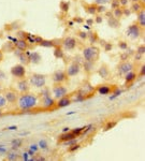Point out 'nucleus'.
Segmentation results:
<instances>
[{
  "label": "nucleus",
  "instance_id": "1",
  "mask_svg": "<svg viewBox=\"0 0 145 161\" xmlns=\"http://www.w3.org/2000/svg\"><path fill=\"white\" fill-rule=\"evenodd\" d=\"M16 104H17L18 110H21V111H31V110L36 109L38 106L39 98L37 95L28 91L19 95Z\"/></svg>",
  "mask_w": 145,
  "mask_h": 161
},
{
  "label": "nucleus",
  "instance_id": "2",
  "mask_svg": "<svg viewBox=\"0 0 145 161\" xmlns=\"http://www.w3.org/2000/svg\"><path fill=\"white\" fill-rule=\"evenodd\" d=\"M83 58L87 61L97 62L100 57V48L95 45H88L83 48Z\"/></svg>",
  "mask_w": 145,
  "mask_h": 161
},
{
  "label": "nucleus",
  "instance_id": "3",
  "mask_svg": "<svg viewBox=\"0 0 145 161\" xmlns=\"http://www.w3.org/2000/svg\"><path fill=\"white\" fill-rule=\"evenodd\" d=\"M56 105V100L50 95V90L47 88L41 91V106L43 110H52Z\"/></svg>",
  "mask_w": 145,
  "mask_h": 161
},
{
  "label": "nucleus",
  "instance_id": "4",
  "mask_svg": "<svg viewBox=\"0 0 145 161\" xmlns=\"http://www.w3.org/2000/svg\"><path fill=\"white\" fill-rule=\"evenodd\" d=\"M28 80L30 83V86H33L36 88H44L46 85V75L41 73H32L30 74Z\"/></svg>",
  "mask_w": 145,
  "mask_h": 161
},
{
  "label": "nucleus",
  "instance_id": "5",
  "mask_svg": "<svg viewBox=\"0 0 145 161\" xmlns=\"http://www.w3.org/2000/svg\"><path fill=\"white\" fill-rule=\"evenodd\" d=\"M11 72V75L15 79H24L26 76V73H27V70H26V67L22 63H17V65L13 66L10 70Z\"/></svg>",
  "mask_w": 145,
  "mask_h": 161
},
{
  "label": "nucleus",
  "instance_id": "6",
  "mask_svg": "<svg viewBox=\"0 0 145 161\" xmlns=\"http://www.w3.org/2000/svg\"><path fill=\"white\" fill-rule=\"evenodd\" d=\"M82 70V65L80 62L77 61H72L70 63L69 66H68L67 70H66V73L68 75V77H73V76H76V75L80 74V72H81Z\"/></svg>",
  "mask_w": 145,
  "mask_h": 161
},
{
  "label": "nucleus",
  "instance_id": "7",
  "mask_svg": "<svg viewBox=\"0 0 145 161\" xmlns=\"http://www.w3.org/2000/svg\"><path fill=\"white\" fill-rule=\"evenodd\" d=\"M52 94L55 100H58L68 95V89L62 84H55L52 88Z\"/></svg>",
  "mask_w": 145,
  "mask_h": 161
},
{
  "label": "nucleus",
  "instance_id": "8",
  "mask_svg": "<svg viewBox=\"0 0 145 161\" xmlns=\"http://www.w3.org/2000/svg\"><path fill=\"white\" fill-rule=\"evenodd\" d=\"M141 32H142V28L139 26V24H132L127 28V36L129 38H131L132 40H135V39L140 38L141 37Z\"/></svg>",
  "mask_w": 145,
  "mask_h": 161
},
{
  "label": "nucleus",
  "instance_id": "9",
  "mask_svg": "<svg viewBox=\"0 0 145 161\" xmlns=\"http://www.w3.org/2000/svg\"><path fill=\"white\" fill-rule=\"evenodd\" d=\"M52 80L54 82V84H62L68 80V75L65 70H56L53 72L52 74Z\"/></svg>",
  "mask_w": 145,
  "mask_h": 161
},
{
  "label": "nucleus",
  "instance_id": "10",
  "mask_svg": "<svg viewBox=\"0 0 145 161\" xmlns=\"http://www.w3.org/2000/svg\"><path fill=\"white\" fill-rule=\"evenodd\" d=\"M61 46L66 51H73L77 46V41L74 37H66L61 40Z\"/></svg>",
  "mask_w": 145,
  "mask_h": 161
},
{
  "label": "nucleus",
  "instance_id": "11",
  "mask_svg": "<svg viewBox=\"0 0 145 161\" xmlns=\"http://www.w3.org/2000/svg\"><path fill=\"white\" fill-rule=\"evenodd\" d=\"M3 96L8 103L16 104L19 95H18V91H16V90H14V89H6L3 91Z\"/></svg>",
  "mask_w": 145,
  "mask_h": 161
},
{
  "label": "nucleus",
  "instance_id": "12",
  "mask_svg": "<svg viewBox=\"0 0 145 161\" xmlns=\"http://www.w3.org/2000/svg\"><path fill=\"white\" fill-rule=\"evenodd\" d=\"M134 69V66L131 61H128V60H124L117 66V72L120 75H125L126 73H128L129 71H132Z\"/></svg>",
  "mask_w": 145,
  "mask_h": 161
},
{
  "label": "nucleus",
  "instance_id": "13",
  "mask_svg": "<svg viewBox=\"0 0 145 161\" xmlns=\"http://www.w3.org/2000/svg\"><path fill=\"white\" fill-rule=\"evenodd\" d=\"M16 88H17L19 94H25V92H28L30 90V83L25 77L24 79H19L17 83H16Z\"/></svg>",
  "mask_w": 145,
  "mask_h": 161
},
{
  "label": "nucleus",
  "instance_id": "14",
  "mask_svg": "<svg viewBox=\"0 0 145 161\" xmlns=\"http://www.w3.org/2000/svg\"><path fill=\"white\" fill-rule=\"evenodd\" d=\"M116 87H114V85H108V84H103V85H99L95 90L98 92L99 95H102V96H108L111 95Z\"/></svg>",
  "mask_w": 145,
  "mask_h": 161
},
{
  "label": "nucleus",
  "instance_id": "15",
  "mask_svg": "<svg viewBox=\"0 0 145 161\" xmlns=\"http://www.w3.org/2000/svg\"><path fill=\"white\" fill-rule=\"evenodd\" d=\"M98 74L101 79L110 80L111 79V72H110V68H109V66L105 65V63H102L98 69Z\"/></svg>",
  "mask_w": 145,
  "mask_h": 161
},
{
  "label": "nucleus",
  "instance_id": "16",
  "mask_svg": "<svg viewBox=\"0 0 145 161\" xmlns=\"http://www.w3.org/2000/svg\"><path fill=\"white\" fill-rule=\"evenodd\" d=\"M71 102H72L71 98H70V97L67 95V96H65V97H62V98H60V99L57 100L55 107H56V109H62V107L69 106L70 104H71Z\"/></svg>",
  "mask_w": 145,
  "mask_h": 161
},
{
  "label": "nucleus",
  "instance_id": "17",
  "mask_svg": "<svg viewBox=\"0 0 145 161\" xmlns=\"http://www.w3.org/2000/svg\"><path fill=\"white\" fill-rule=\"evenodd\" d=\"M28 55V59H29V62L33 63V65H38V63L41 62V55L39 54L38 52H32L30 54H27Z\"/></svg>",
  "mask_w": 145,
  "mask_h": 161
},
{
  "label": "nucleus",
  "instance_id": "18",
  "mask_svg": "<svg viewBox=\"0 0 145 161\" xmlns=\"http://www.w3.org/2000/svg\"><path fill=\"white\" fill-rule=\"evenodd\" d=\"M95 62L93 61H87V60H84L83 61V70L84 72H86L87 74H90V73L94 72L95 70Z\"/></svg>",
  "mask_w": 145,
  "mask_h": 161
},
{
  "label": "nucleus",
  "instance_id": "19",
  "mask_svg": "<svg viewBox=\"0 0 145 161\" xmlns=\"http://www.w3.org/2000/svg\"><path fill=\"white\" fill-rule=\"evenodd\" d=\"M15 48L18 51H22V52H26L28 50V43L26 40H18L15 42Z\"/></svg>",
  "mask_w": 145,
  "mask_h": 161
},
{
  "label": "nucleus",
  "instance_id": "20",
  "mask_svg": "<svg viewBox=\"0 0 145 161\" xmlns=\"http://www.w3.org/2000/svg\"><path fill=\"white\" fill-rule=\"evenodd\" d=\"M75 138H76V135L73 132H71V131L64 132L62 134H60V135L58 136V139H59L60 142H66V141H68V140H72V139H75Z\"/></svg>",
  "mask_w": 145,
  "mask_h": 161
},
{
  "label": "nucleus",
  "instance_id": "21",
  "mask_svg": "<svg viewBox=\"0 0 145 161\" xmlns=\"http://www.w3.org/2000/svg\"><path fill=\"white\" fill-rule=\"evenodd\" d=\"M137 76H138V74L133 71V70H132V71H129L125 74V83L126 84H131V83H133L135 80Z\"/></svg>",
  "mask_w": 145,
  "mask_h": 161
},
{
  "label": "nucleus",
  "instance_id": "22",
  "mask_svg": "<svg viewBox=\"0 0 145 161\" xmlns=\"http://www.w3.org/2000/svg\"><path fill=\"white\" fill-rule=\"evenodd\" d=\"M138 24H139V26L141 28L145 27V9H142L138 13Z\"/></svg>",
  "mask_w": 145,
  "mask_h": 161
},
{
  "label": "nucleus",
  "instance_id": "23",
  "mask_svg": "<svg viewBox=\"0 0 145 161\" xmlns=\"http://www.w3.org/2000/svg\"><path fill=\"white\" fill-rule=\"evenodd\" d=\"M54 56H55V58H57V59H62V58L65 57L64 48L60 47L59 45L55 46L54 47Z\"/></svg>",
  "mask_w": 145,
  "mask_h": 161
},
{
  "label": "nucleus",
  "instance_id": "24",
  "mask_svg": "<svg viewBox=\"0 0 145 161\" xmlns=\"http://www.w3.org/2000/svg\"><path fill=\"white\" fill-rule=\"evenodd\" d=\"M108 25L110 26L111 28H119L120 23L114 16H111V17H108Z\"/></svg>",
  "mask_w": 145,
  "mask_h": 161
},
{
  "label": "nucleus",
  "instance_id": "25",
  "mask_svg": "<svg viewBox=\"0 0 145 161\" xmlns=\"http://www.w3.org/2000/svg\"><path fill=\"white\" fill-rule=\"evenodd\" d=\"M39 45L42 46V47L51 48V47H55V46H57V43H55L54 40H44V39H43V40L39 43Z\"/></svg>",
  "mask_w": 145,
  "mask_h": 161
},
{
  "label": "nucleus",
  "instance_id": "26",
  "mask_svg": "<svg viewBox=\"0 0 145 161\" xmlns=\"http://www.w3.org/2000/svg\"><path fill=\"white\" fill-rule=\"evenodd\" d=\"M85 10L88 14H91V15H95L97 14V4L93 3V4H86L85 6Z\"/></svg>",
  "mask_w": 145,
  "mask_h": 161
},
{
  "label": "nucleus",
  "instance_id": "27",
  "mask_svg": "<svg viewBox=\"0 0 145 161\" xmlns=\"http://www.w3.org/2000/svg\"><path fill=\"white\" fill-rule=\"evenodd\" d=\"M7 160L9 161H16L18 160V154L16 152H14V149L12 152H9L7 154Z\"/></svg>",
  "mask_w": 145,
  "mask_h": 161
},
{
  "label": "nucleus",
  "instance_id": "28",
  "mask_svg": "<svg viewBox=\"0 0 145 161\" xmlns=\"http://www.w3.org/2000/svg\"><path fill=\"white\" fill-rule=\"evenodd\" d=\"M123 15H124V13H123V8L118 7V8L113 10V16H114L115 18L119 19V18L123 17Z\"/></svg>",
  "mask_w": 145,
  "mask_h": 161
},
{
  "label": "nucleus",
  "instance_id": "29",
  "mask_svg": "<svg viewBox=\"0 0 145 161\" xmlns=\"http://www.w3.org/2000/svg\"><path fill=\"white\" fill-rule=\"evenodd\" d=\"M142 9H144V7H142V4L140 2H133L131 6V12H135V13H139Z\"/></svg>",
  "mask_w": 145,
  "mask_h": 161
},
{
  "label": "nucleus",
  "instance_id": "30",
  "mask_svg": "<svg viewBox=\"0 0 145 161\" xmlns=\"http://www.w3.org/2000/svg\"><path fill=\"white\" fill-rule=\"evenodd\" d=\"M11 144H12V148H13V149H17V148H19L22 146L23 141H22V139H14L11 142Z\"/></svg>",
  "mask_w": 145,
  "mask_h": 161
},
{
  "label": "nucleus",
  "instance_id": "31",
  "mask_svg": "<svg viewBox=\"0 0 145 161\" xmlns=\"http://www.w3.org/2000/svg\"><path fill=\"white\" fill-rule=\"evenodd\" d=\"M38 146H39V148H40V149H46L47 146H48V143H47V141H46V140H44V139H42V140L39 141Z\"/></svg>",
  "mask_w": 145,
  "mask_h": 161
},
{
  "label": "nucleus",
  "instance_id": "32",
  "mask_svg": "<svg viewBox=\"0 0 145 161\" xmlns=\"http://www.w3.org/2000/svg\"><path fill=\"white\" fill-rule=\"evenodd\" d=\"M87 38H89V40H90L91 45H94V43H96V41L98 40V36H97V33H95V32L89 33Z\"/></svg>",
  "mask_w": 145,
  "mask_h": 161
},
{
  "label": "nucleus",
  "instance_id": "33",
  "mask_svg": "<svg viewBox=\"0 0 145 161\" xmlns=\"http://www.w3.org/2000/svg\"><path fill=\"white\" fill-rule=\"evenodd\" d=\"M8 102H7L6 98H4L3 94H0V109H3V107L7 106Z\"/></svg>",
  "mask_w": 145,
  "mask_h": 161
},
{
  "label": "nucleus",
  "instance_id": "34",
  "mask_svg": "<svg viewBox=\"0 0 145 161\" xmlns=\"http://www.w3.org/2000/svg\"><path fill=\"white\" fill-rule=\"evenodd\" d=\"M81 148V145L80 144H73V145H71V146H69V148H68V152H70V153H73V152H76L77 149H80Z\"/></svg>",
  "mask_w": 145,
  "mask_h": 161
},
{
  "label": "nucleus",
  "instance_id": "35",
  "mask_svg": "<svg viewBox=\"0 0 145 161\" xmlns=\"http://www.w3.org/2000/svg\"><path fill=\"white\" fill-rule=\"evenodd\" d=\"M117 125V121H109L108 124L105 125L104 127V130L108 131V130H111V129H113L114 127Z\"/></svg>",
  "mask_w": 145,
  "mask_h": 161
},
{
  "label": "nucleus",
  "instance_id": "36",
  "mask_svg": "<svg viewBox=\"0 0 145 161\" xmlns=\"http://www.w3.org/2000/svg\"><path fill=\"white\" fill-rule=\"evenodd\" d=\"M60 10L62 12H68L69 11V3L66 1H61L60 2Z\"/></svg>",
  "mask_w": 145,
  "mask_h": 161
},
{
  "label": "nucleus",
  "instance_id": "37",
  "mask_svg": "<svg viewBox=\"0 0 145 161\" xmlns=\"http://www.w3.org/2000/svg\"><path fill=\"white\" fill-rule=\"evenodd\" d=\"M17 36H18L19 40H26V39H27V37H28V33H26L25 31H18Z\"/></svg>",
  "mask_w": 145,
  "mask_h": 161
},
{
  "label": "nucleus",
  "instance_id": "38",
  "mask_svg": "<svg viewBox=\"0 0 145 161\" xmlns=\"http://www.w3.org/2000/svg\"><path fill=\"white\" fill-rule=\"evenodd\" d=\"M111 0H95V4L97 6H104L106 3H110Z\"/></svg>",
  "mask_w": 145,
  "mask_h": 161
},
{
  "label": "nucleus",
  "instance_id": "39",
  "mask_svg": "<svg viewBox=\"0 0 145 161\" xmlns=\"http://www.w3.org/2000/svg\"><path fill=\"white\" fill-rule=\"evenodd\" d=\"M62 143H64L65 146H71V145H73V144L77 143V141H76V138H75V139H72V140H68V141H66V142H62Z\"/></svg>",
  "mask_w": 145,
  "mask_h": 161
},
{
  "label": "nucleus",
  "instance_id": "40",
  "mask_svg": "<svg viewBox=\"0 0 145 161\" xmlns=\"http://www.w3.org/2000/svg\"><path fill=\"white\" fill-rule=\"evenodd\" d=\"M118 46H119V48L123 51H126L128 48V45L125 41H119V42H118Z\"/></svg>",
  "mask_w": 145,
  "mask_h": 161
},
{
  "label": "nucleus",
  "instance_id": "41",
  "mask_svg": "<svg viewBox=\"0 0 145 161\" xmlns=\"http://www.w3.org/2000/svg\"><path fill=\"white\" fill-rule=\"evenodd\" d=\"M110 3H111V8H112L113 10L119 7V1H118V0H111Z\"/></svg>",
  "mask_w": 145,
  "mask_h": 161
},
{
  "label": "nucleus",
  "instance_id": "42",
  "mask_svg": "<svg viewBox=\"0 0 145 161\" xmlns=\"http://www.w3.org/2000/svg\"><path fill=\"white\" fill-rule=\"evenodd\" d=\"M84 129H85V128H76V129H74V130H71V132H73L76 136H79L80 134L83 133Z\"/></svg>",
  "mask_w": 145,
  "mask_h": 161
},
{
  "label": "nucleus",
  "instance_id": "43",
  "mask_svg": "<svg viewBox=\"0 0 145 161\" xmlns=\"http://www.w3.org/2000/svg\"><path fill=\"white\" fill-rule=\"evenodd\" d=\"M137 52L139 55H144V53H145V46L144 44H142V45H140L139 47H138V50H137Z\"/></svg>",
  "mask_w": 145,
  "mask_h": 161
},
{
  "label": "nucleus",
  "instance_id": "44",
  "mask_svg": "<svg viewBox=\"0 0 145 161\" xmlns=\"http://www.w3.org/2000/svg\"><path fill=\"white\" fill-rule=\"evenodd\" d=\"M29 149H31V150H33L35 153H37L40 148H39V146L37 145V144H32V145H30V148H29Z\"/></svg>",
  "mask_w": 145,
  "mask_h": 161
},
{
  "label": "nucleus",
  "instance_id": "45",
  "mask_svg": "<svg viewBox=\"0 0 145 161\" xmlns=\"http://www.w3.org/2000/svg\"><path fill=\"white\" fill-rule=\"evenodd\" d=\"M23 160H25V161H27V160H33V158H31L30 156L28 155V153H25V154H23Z\"/></svg>",
  "mask_w": 145,
  "mask_h": 161
},
{
  "label": "nucleus",
  "instance_id": "46",
  "mask_svg": "<svg viewBox=\"0 0 145 161\" xmlns=\"http://www.w3.org/2000/svg\"><path fill=\"white\" fill-rule=\"evenodd\" d=\"M105 11V8L103 6H97V13H102Z\"/></svg>",
  "mask_w": 145,
  "mask_h": 161
},
{
  "label": "nucleus",
  "instance_id": "47",
  "mask_svg": "<svg viewBox=\"0 0 145 161\" xmlns=\"http://www.w3.org/2000/svg\"><path fill=\"white\" fill-rule=\"evenodd\" d=\"M7 80V74L2 71V70H0V82H1V80Z\"/></svg>",
  "mask_w": 145,
  "mask_h": 161
},
{
  "label": "nucleus",
  "instance_id": "48",
  "mask_svg": "<svg viewBox=\"0 0 145 161\" xmlns=\"http://www.w3.org/2000/svg\"><path fill=\"white\" fill-rule=\"evenodd\" d=\"M119 1V6L120 7H126L129 3V0H118Z\"/></svg>",
  "mask_w": 145,
  "mask_h": 161
},
{
  "label": "nucleus",
  "instance_id": "49",
  "mask_svg": "<svg viewBox=\"0 0 145 161\" xmlns=\"http://www.w3.org/2000/svg\"><path fill=\"white\" fill-rule=\"evenodd\" d=\"M79 37H81L82 39H87L88 35H87L85 31H79Z\"/></svg>",
  "mask_w": 145,
  "mask_h": 161
},
{
  "label": "nucleus",
  "instance_id": "50",
  "mask_svg": "<svg viewBox=\"0 0 145 161\" xmlns=\"http://www.w3.org/2000/svg\"><path fill=\"white\" fill-rule=\"evenodd\" d=\"M144 74H145V66L143 65V66L141 67V70H140L139 76H140V77H144Z\"/></svg>",
  "mask_w": 145,
  "mask_h": 161
},
{
  "label": "nucleus",
  "instance_id": "51",
  "mask_svg": "<svg viewBox=\"0 0 145 161\" xmlns=\"http://www.w3.org/2000/svg\"><path fill=\"white\" fill-rule=\"evenodd\" d=\"M112 47H113L112 43H105V51H106V52L112 50Z\"/></svg>",
  "mask_w": 145,
  "mask_h": 161
},
{
  "label": "nucleus",
  "instance_id": "52",
  "mask_svg": "<svg viewBox=\"0 0 145 161\" xmlns=\"http://www.w3.org/2000/svg\"><path fill=\"white\" fill-rule=\"evenodd\" d=\"M27 153H28V155H29V156H30V157H31V158H32V157H33V156H35V152H33V150H31V149H29V150H28V152H27Z\"/></svg>",
  "mask_w": 145,
  "mask_h": 161
},
{
  "label": "nucleus",
  "instance_id": "53",
  "mask_svg": "<svg viewBox=\"0 0 145 161\" xmlns=\"http://www.w3.org/2000/svg\"><path fill=\"white\" fill-rule=\"evenodd\" d=\"M0 153H7V148L2 147V146H0Z\"/></svg>",
  "mask_w": 145,
  "mask_h": 161
},
{
  "label": "nucleus",
  "instance_id": "54",
  "mask_svg": "<svg viewBox=\"0 0 145 161\" xmlns=\"http://www.w3.org/2000/svg\"><path fill=\"white\" fill-rule=\"evenodd\" d=\"M3 60V53H2V51H0V62Z\"/></svg>",
  "mask_w": 145,
  "mask_h": 161
},
{
  "label": "nucleus",
  "instance_id": "55",
  "mask_svg": "<svg viewBox=\"0 0 145 161\" xmlns=\"http://www.w3.org/2000/svg\"><path fill=\"white\" fill-rule=\"evenodd\" d=\"M16 129H17V127H16V126H12V127H9V128H8V130H16Z\"/></svg>",
  "mask_w": 145,
  "mask_h": 161
},
{
  "label": "nucleus",
  "instance_id": "56",
  "mask_svg": "<svg viewBox=\"0 0 145 161\" xmlns=\"http://www.w3.org/2000/svg\"><path fill=\"white\" fill-rule=\"evenodd\" d=\"M102 22V17L101 16H98V18H97V23H101Z\"/></svg>",
  "mask_w": 145,
  "mask_h": 161
},
{
  "label": "nucleus",
  "instance_id": "57",
  "mask_svg": "<svg viewBox=\"0 0 145 161\" xmlns=\"http://www.w3.org/2000/svg\"><path fill=\"white\" fill-rule=\"evenodd\" d=\"M62 131H64V132H68V131H70V128H65Z\"/></svg>",
  "mask_w": 145,
  "mask_h": 161
},
{
  "label": "nucleus",
  "instance_id": "58",
  "mask_svg": "<svg viewBox=\"0 0 145 161\" xmlns=\"http://www.w3.org/2000/svg\"><path fill=\"white\" fill-rule=\"evenodd\" d=\"M87 23H88V24H91V25H93V23H94V22L91 21V19H88V21H87Z\"/></svg>",
  "mask_w": 145,
  "mask_h": 161
},
{
  "label": "nucleus",
  "instance_id": "59",
  "mask_svg": "<svg viewBox=\"0 0 145 161\" xmlns=\"http://www.w3.org/2000/svg\"><path fill=\"white\" fill-rule=\"evenodd\" d=\"M2 115H3V112L1 111V109H0V117H1Z\"/></svg>",
  "mask_w": 145,
  "mask_h": 161
},
{
  "label": "nucleus",
  "instance_id": "60",
  "mask_svg": "<svg viewBox=\"0 0 145 161\" xmlns=\"http://www.w3.org/2000/svg\"><path fill=\"white\" fill-rule=\"evenodd\" d=\"M132 2H139V0H132Z\"/></svg>",
  "mask_w": 145,
  "mask_h": 161
}]
</instances>
